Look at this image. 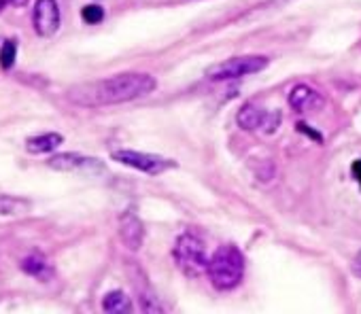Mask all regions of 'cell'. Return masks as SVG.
<instances>
[{"mask_svg": "<svg viewBox=\"0 0 361 314\" xmlns=\"http://www.w3.org/2000/svg\"><path fill=\"white\" fill-rule=\"evenodd\" d=\"M157 87L155 79L145 73H126L111 79L75 85L68 89V100L79 106H111L149 96Z\"/></svg>", "mask_w": 361, "mask_h": 314, "instance_id": "1", "label": "cell"}, {"mask_svg": "<svg viewBox=\"0 0 361 314\" xmlns=\"http://www.w3.org/2000/svg\"><path fill=\"white\" fill-rule=\"evenodd\" d=\"M209 278L217 291H232L245 276V257L234 246H221L209 261Z\"/></svg>", "mask_w": 361, "mask_h": 314, "instance_id": "2", "label": "cell"}, {"mask_svg": "<svg viewBox=\"0 0 361 314\" xmlns=\"http://www.w3.org/2000/svg\"><path fill=\"white\" fill-rule=\"evenodd\" d=\"M174 261L185 276L198 278L209 272L211 259L207 255V244L198 236L183 234L174 244Z\"/></svg>", "mask_w": 361, "mask_h": 314, "instance_id": "3", "label": "cell"}, {"mask_svg": "<svg viewBox=\"0 0 361 314\" xmlns=\"http://www.w3.org/2000/svg\"><path fill=\"white\" fill-rule=\"evenodd\" d=\"M266 56H243V58H232L221 64H215L207 70V79L211 81H230V79H240L247 75L262 73L268 66Z\"/></svg>", "mask_w": 361, "mask_h": 314, "instance_id": "4", "label": "cell"}, {"mask_svg": "<svg viewBox=\"0 0 361 314\" xmlns=\"http://www.w3.org/2000/svg\"><path fill=\"white\" fill-rule=\"evenodd\" d=\"M113 160L134 168V170H140V172H147V175H161L170 168H174L176 164L170 162V160H164L159 155H151V153H138V151H130V149H121V151H115L113 153Z\"/></svg>", "mask_w": 361, "mask_h": 314, "instance_id": "5", "label": "cell"}, {"mask_svg": "<svg viewBox=\"0 0 361 314\" xmlns=\"http://www.w3.org/2000/svg\"><path fill=\"white\" fill-rule=\"evenodd\" d=\"M236 119H238V125L243 130H247V132L262 130L266 134H272L279 127V123H281V113H266L262 106L249 102V104H245L240 108V113H238Z\"/></svg>", "mask_w": 361, "mask_h": 314, "instance_id": "6", "label": "cell"}, {"mask_svg": "<svg viewBox=\"0 0 361 314\" xmlns=\"http://www.w3.org/2000/svg\"><path fill=\"white\" fill-rule=\"evenodd\" d=\"M32 24L39 37H54L60 28V7L56 0H37Z\"/></svg>", "mask_w": 361, "mask_h": 314, "instance_id": "7", "label": "cell"}, {"mask_svg": "<svg viewBox=\"0 0 361 314\" xmlns=\"http://www.w3.org/2000/svg\"><path fill=\"white\" fill-rule=\"evenodd\" d=\"M49 168L54 170H62V172H75V170H102V162L94 160V157H83L77 153H62V155H54L47 162Z\"/></svg>", "mask_w": 361, "mask_h": 314, "instance_id": "8", "label": "cell"}, {"mask_svg": "<svg viewBox=\"0 0 361 314\" xmlns=\"http://www.w3.org/2000/svg\"><path fill=\"white\" fill-rule=\"evenodd\" d=\"M289 104L298 113H317L325 104V100L317 89L308 85H295L289 94Z\"/></svg>", "mask_w": 361, "mask_h": 314, "instance_id": "9", "label": "cell"}, {"mask_svg": "<svg viewBox=\"0 0 361 314\" xmlns=\"http://www.w3.org/2000/svg\"><path fill=\"white\" fill-rule=\"evenodd\" d=\"M119 238L130 251H138L142 246L145 230H142V223H140V219L136 215L126 213L121 217V221H119Z\"/></svg>", "mask_w": 361, "mask_h": 314, "instance_id": "10", "label": "cell"}, {"mask_svg": "<svg viewBox=\"0 0 361 314\" xmlns=\"http://www.w3.org/2000/svg\"><path fill=\"white\" fill-rule=\"evenodd\" d=\"M62 142H64L62 134L47 132V134H39V136L28 138V140H26V149H28V153H32V155H41V153H51V151H56Z\"/></svg>", "mask_w": 361, "mask_h": 314, "instance_id": "11", "label": "cell"}, {"mask_svg": "<svg viewBox=\"0 0 361 314\" xmlns=\"http://www.w3.org/2000/svg\"><path fill=\"white\" fill-rule=\"evenodd\" d=\"M22 270L26 272V274H30V276H35V278H39V280H49L51 276H54V268H51V263L45 259V257H41V255H32V257H26L24 261H22Z\"/></svg>", "mask_w": 361, "mask_h": 314, "instance_id": "12", "label": "cell"}, {"mask_svg": "<svg viewBox=\"0 0 361 314\" xmlns=\"http://www.w3.org/2000/svg\"><path fill=\"white\" fill-rule=\"evenodd\" d=\"M102 310L111 312V314H128V312H132V301L123 291H111L102 299Z\"/></svg>", "mask_w": 361, "mask_h": 314, "instance_id": "13", "label": "cell"}, {"mask_svg": "<svg viewBox=\"0 0 361 314\" xmlns=\"http://www.w3.org/2000/svg\"><path fill=\"white\" fill-rule=\"evenodd\" d=\"M30 211V202L18 196H0V215L3 217H18Z\"/></svg>", "mask_w": 361, "mask_h": 314, "instance_id": "14", "label": "cell"}, {"mask_svg": "<svg viewBox=\"0 0 361 314\" xmlns=\"http://www.w3.org/2000/svg\"><path fill=\"white\" fill-rule=\"evenodd\" d=\"M16 56H18V43L5 41L3 49H0V66H3L5 70H9L16 64Z\"/></svg>", "mask_w": 361, "mask_h": 314, "instance_id": "15", "label": "cell"}, {"mask_svg": "<svg viewBox=\"0 0 361 314\" xmlns=\"http://www.w3.org/2000/svg\"><path fill=\"white\" fill-rule=\"evenodd\" d=\"M81 18H83V22L85 24H100L102 20H104V11H102V7H98V5H87V7H83V11H81Z\"/></svg>", "mask_w": 361, "mask_h": 314, "instance_id": "16", "label": "cell"}, {"mask_svg": "<svg viewBox=\"0 0 361 314\" xmlns=\"http://www.w3.org/2000/svg\"><path fill=\"white\" fill-rule=\"evenodd\" d=\"M350 172H353L355 181L361 185V160H355V162H353V166H350Z\"/></svg>", "mask_w": 361, "mask_h": 314, "instance_id": "17", "label": "cell"}, {"mask_svg": "<svg viewBox=\"0 0 361 314\" xmlns=\"http://www.w3.org/2000/svg\"><path fill=\"white\" fill-rule=\"evenodd\" d=\"M7 3H9V5H16V7H24V5L28 3V0H7Z\"/></svg>", "mask_w": 361, "mask_h": 314, "instance_id": "18", "label": "cell"}, {"mask_svg": "<svg viewBox=\"0 0 361 314\" xmlns=\"http://www.w3.org/2000/svg\"><path fill=\"white\" fill-rule=\"evenodd\" d=\"M5 5H9V3H7V0H0V11H3V9H5Z\"/></svg>", "mask_w": 361, "mask_h": 314, "instance_id": "19", "label": "cell"}]
</instances>
